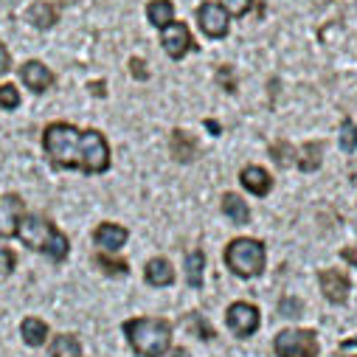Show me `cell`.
Returning a JSON list of instances; mask_svg holds the SVG:
<instances>
[{
  "label": "cell",
  "mask_w": 357,
  "mask_h": 357,
  "mask_svg": "<svg viewBox=\"0 0 357 357\" xmlns=\"http://www.w3.org/2000/svg\"><path fill=\"white\" fill-rule=\"evenodd\" d=\"M127 228H121V225H116V222H102L99 228H96V234H93V239H96V245L105 250V253H116V250H121L124 245H127Z\"/></svg>",
  "instance_id": "12"
},
{
  "label": "cell",
  "mask_w": 357,
  "mask_h": 357,
  "mask_svg": "<svg viewBox=\"0 0 357 357\" xmlns=\"http://www.w3.org/2000/svg\"><path fill=\"white\" fill-rule=\"evenodd\" d=\"M340 357H357V337L340 343Z\"/></svg>",
  "instance_id": "31"
},
{
  "label": "cell",
  "mask_w": 357,
  "mask_h": 357,
  "mask_svg": "<svg viewBox=\"0 0 357 357\" xmlns=\"http://www.w3.org/2000/svg\"><path fill=\"white\" fill-rule=\"evenodd\" d=\"M172 155H174V160H181V163L195 160V155H197V138L192 132H186V130H174L172 132Z\"/></svg>",
  "instance_id": "14"
},
{
  "label": "cell",
  "mask_w": 357,
  "mask_h": 357,
  "mask_svg": "<svg viewBox=\"0 0 357 357\" xmlns=\"http://www.w3.org/2000/svg\"><path fill=\"white\" fill-rule=\"evenodd\" d=\"M197 26L203 29L206 37L220 40L228 34V12L220 3H203L197 9Z\"/></svg>",
  "instance_id": "8"
},
{
  "label": "cell",
  "mask_w": 357,
  "mask_h": 357,
  "mask_svg": "<svg viewBox=\"0 0 357 357\" xmlns=\"http://www.w3.org/2000/svg\"><path fill=\"white\" fill-rule=\"evenodd\" d=\"M264 245L250 236H239L225 248V264L231 267V273L239 279H253L264 271Z\"/></svg>",
  "instance_id": "4"
},
{
  "label": "cell",
  "mask_w": 357,
  "mask_h": 357,
  "mask_svg": "<svg viewBox=\"0 0 357 357\" xmlns=\"http://www.w3.org/2000/svg\"><path fill=\"white\" fill-rule=\"evenodd\" d=\"M203 271H206V256H203V250H192V253L186 256V282H189L195 290L203 287Z\"/></svg>",
  "instance_id": "20"
},
{
  "label": "cell",
  "mask_w": 357,
  "mask_h": 357,
  "mask_svg": "<svg viewBox=\"0 0 357 357\" xmlns=\"http://www.w3.org/2000/svg\"><path fill=\"white\" fill-rule=\"evenodd\" d=\"M45 155L62 169L102 174L110 169V146L99 130H76L68 121H54L43 132Z\"/></svg>",
  "instance_id": "1"
},
{
  "label": "cell",
  "mask_w": 357,
  "mask_h": 357,
  "mask_svg": "<svg viewBox=\"0 0 357 357\" xmlns=\"http://www.w3.org/2000/svg\"><path fill=\"white\" fill-rule=\"evenodd\" d=\"M340 149L343 152H354L357 149V124L349 121V119L340 124Z\"/></svg>",
  "instance_id": "23"
},
{
  "label": "cell",
  "mask_w": 357,
  "mask_h": 357,
  "mask_svg": "<svg viewBox=\"0 0 357 357\" xmlns=\"http://www.w3.org/2000/svg\"><path fill=\"white\" fill-rule=\"evenodd\" d=\"M26 214L23 208V200L17 195H3L0 197V236H17V225H20V217Z\"/></svg>",
  "instance_id": "9"
},
{
  "label": "cell",
  "mask_w": 357,
  "mask_h": 357,
  "mask_svg": "<svg viewBox=\"0 0 357 357\" xmlns=\"http://www.w3.org/2000/svg\"><path fill=\"white\" fill-rule=\"evenodd\" d=\"M318 279H321V290H324L326 301L343 304V301L349 298L351 284H349V276H346V273H340V271H324Z\"/></svg>",
  "instance_id": "10"
},
{
  "label": "cell",
  "mask_w": 357,
  "mask_h": 357,
  "mask_svg": "<svg viewBox=\"0 0 357 357\" xmlns=\"http://www.w3.org/2000/svg\"><path fill=\"white\" fill-rule=\"evenodd\" d=\"M9 70H12V56H9L6 45L0 43V76H3V73H9Z\"/></svg>",
  "instance_id": "30"
},
{
  "label": "cell",
  "mask_w": 357,
  "mask_h": 357,
  "mask_svg": "<svg viewBox=\"0 0 357 357\" xmlns=\"http://www.w3.org/2000/svg\"><path fill=\"white\" fill-rule=\"evenodd\" d=\"M298 310H301V304L298 301H282V315H290V318H296L298 315Z\"/></svg>",
  "instance_id": "32"
},
{
  "label": "cell",
  "mask_w": 357,
  "mask_h": 357,
  "mask_svg": "<svg viewBox=\"0 0 357 357\" xmlns=\"http://www.w3.org/2000/svg\"><path fill=\"white\" fill-rule=\"evenodd\" d=\"M340 256H343L349 264H354V267H357V245H354V248H346V250H340Z\"/></svg>",
  "instance_id": "33"
},
{
  "label": "cell",
  "mask_w": 357,
  "mask_h": 357,
  "mask_svg": "<svg viewBox=\"0 0 357 357\" xmlns=\"http://www.w3.org/2000/svg\"><path fill=\"white\" fill-rule=\"evenodd\" d=\"M26 17H29V23L37 26V29H51V26L59 20V12H56L54 3H45V0H40V3H34V6L29 9Z\"/></svg>",
  "instance_id": "16"
},
{
  "label": "cell",
  "mask_w": 357,
  "mask_h": 357,
  "mask_svg": "<svg viewBox=\"0 0 357 357\" xmlns=\"http://www.w3.org/2000/svg\"><path fill=\"white\" fill-rule=\"evenodd\" d=\"M130 346L144 357H158L172 343V326L163 318H132L124 324Z\"/></svg>",
  "instance_id": "3"
},
{
  "label": "cell",
  "mask_w": 357,
  "mask_h": 357,
  "mask_svg": "<svg viewBox=\"0 0 357 357\" xmlns=\"http://www.w3.org/2000/svg\"><path fill=\"white\" fill-rule=\"evenodd\" d=\"M228 329L236 335V337H250L256 329H259V310L248 301H236L228 307Z\"/></svg>",
  "instance_id": "6"
},
{
  "label": "cell",
  "mask_w": 357,
  "mask_h": 357,
  "mask_svg": "<svg viewBox=\"0 0 357 357\" xmlns=\"http://www.w3.org/2000/svg\"><path fill=\"white\" fill-rule=\"evenodd\" d=\"M96 264L102 267V271L107 273V276H124L130 267H127V261H119V259H110V256H105V253H99L96 256Z\"/></svg>",
  "instance_id": "24"
},
{
  "label": "cell",
  "mask_w": 357,
  "mask_h": 357,
  "mask_svg": "<svg viewBox=\"0 0 357 357\" xmlns=\"http://www.w3.org/2000/svg\"><path fill=\"white\" fill-rule=\"evenodd\" d=\"M239 181H242V186H245L250 195H256V197L271 195V189H273V177L267 174V169H261V166H245L242 174H239Z\"/></svg>",
  "instance_id": "13"
},
{
  "label": "cell",
  "mask_w": 357,
  "mask_h": 357,
  "mask_svg": "<svg viewBox=\"0 0 357 357\" xmlns=\"http://www.w3.org/2000/svg\"><path fill=\"white\" fill-rule=\"evenodd\" d=\"M146 282L152 287H169L174 282V267L166 259H149L146 261Z\"/></svg>",
  "instance_id": "15"
},
{
  "label": "cell",
  "mask_w": 357,
  "mask_h": 357,
  "mask_svg": "<svg viewBox=\"0 0 357 357\" xmlns=\"http://www.w3.org/2000/svg\"><path fill=\"white\" fill-rule=\"evenodd\" d=\"M321 160H324V144H321V141L304 144L301 158H298V166H301L304 172H315V169L321 166Z\"/></svg>",
  "instance_id": "22"
},
{
  "label": "cell",
  "mask_w": 357,
  "mask_h": 357,
  "mask_svg": "<svg viewBox=\"0 0 357 357\" xmlns=\"http://www.w3.org/2000/svg\"><path fill=\"white\" fill-rule=\"evenodd\" d=\"M222 211H225V217H228L231 222H236V225H245V222L250 220V208H248V203H245L239 195H225V197H222Z\"/></svg>",
  "instance_id": "18"
},
{
  "label": "cell",
  "mask_w": 357,
  "mask_h": 357,
  "mask_svg": "<svg viewBox=\"0 0 357 357\" xmlns=\"http://www.w3.org/2000/svg\"><path fill=\"white\" fill-rule=\"evenodd\" d=\"M160 43H163V51H166L172 59H183V56L195 48L192 31H189L183 23H169V26L160 31Z\"/></svg>",
  "instance_id": "7"
},
{
  "label": "cell",
  "mask_w": 357,
  "mask_h": 357,
  "mask_svg": "<svg viewBox=\"0 0 357 357\" xmlns=\"http://www.w3.org/2000/svg\"><path fill=\"white\" fill-rule=\"evenodd\" d=\"M158 357H189V354H186L183 349H172V351L166 349V351H163V354H158Z\"/></svg>",
  "instance_id": "34"
},
{
  "label": "cell",
  "mask_w": 357,
  "mask_h": 357,
  "mask_svg": "<svg viewBox=\"0 0 357 357\" xmlns=\"http://www.w3.org/2000/svg\"><path fill=\"white\" fill-rule=\"evenodd\" d=\"M144 65H146L144 59H135V56H132V59H130V73H132L135 79H149V70H146Z\"/></svg>",
  "instance_id": "29"
},
{
  "label": "cell",
  "mask_w": 357,
  "mask_h": 357,
  "mask_svg": "<svg viewBox=\"0 0 357 357\" xmlns=\"http://www.w3.org/2000/svg\"><path fill=\"white\" fill-rule=\"evenodd\" d=\"M17 236L40 253H48L54 261H62L68 256V236L59 234L48 220H43L40 214H23L20 225H17Z\"/></svg>",
  "instance_id": "2"
},
{
  "label": "cell",
  "mask_w": 357,
  "mask_h": 357,
  "mask_svg": "<svg viewBox=\"0 0 357 357\" xmlns=\"http://www.w3.org/2000/svg\"><path fill=\"white\" fill-rule=\"evenodd\" d=\"M12 271H15V253L6 245H0V276H9Z\"/></svg>",
  "instance_id": "28"
},
{
  "label": "cell",
  "mask_w": 357,
  "mask_h": 357,
  "mask_svg": "<svg viewBox=\"0 0 357 357\" xmlns=\"http://www.w3.org/2000/svg\"><path fill=\"white\" fill-rule=\"evenodd\" d=\"M91 87H93V93H96V96H105V84H102V82H93Z\"/></svg>",
  "instance_id": "35"
},
{
  "label": "cell",
  "mask_w": 357,
  "mask_h": 357,
  "mask_svg": "<svg viewBox=\"0 0 357 357\" xmlns=\"http://www.w3.org/2000/svg\"><path fill=\"white\" fill-rule=\"evenodd\" d=\"M20 91L15 84H0V110H17Z\"/></svg>",
  "instance_id": "25"
},
{
  "label": "cell",
  "mask_w": 357,
  "mask_h": 357,
  "mask_svg": "<svg viewBox=\"0 0 357 357\" xmlns=\"http://www.w3.org/2000/svg\"><path fill=\"white\" fill-rule=\"evenodd\" d=\"M271 155H273V160H276L279 166H290V163H293V146L284 144V141H282V144H273V146H271Z\"/></svg>",
  "instance_id": "27"
},
{
  "label": "cell",
  "mask_w": 357,
  "mask_h": 357,
  "mask_svg": "<svg viewBox=\"0 0 357 357\" xmlns=\"http://www.w3.org/2000/svg\"><path fill=\"white\" fill-rule=\"evenodd\" d=\"M20 79H23L26 87H31L34 93H43V91H48V87L54 84V73L43 62H37V59H29L20 68Z\"/></svg>",
  "instance_id": "11"
},
{
  "label": "cell",
  "mask_w": 357,
  "mask_h": 357,
  "mask_svg": "<svg viewBox=\"0 0 357 357\" xmlns=\"http://www.w3.org/2000/svg\"><path fill=\"white\" fill-rule=\"evenodd\" d=\"M146 17L158 29H166L169 23H174V6H172V0H152V3L146 6Z\"/></svg>",
  "instance_id": "17"
},
{
  "label": "cell",
  "mask_w": 357,
  "mask_h": 357,
  "mask_svg": "<svg viewBox=\"0 0 357 357\" xmlns=\"http://www.w3.org/2000/svg\"><path fill=\"white\" fill-rule=\"evenodd\" d=\"M206 127L211 130V135H220V124L217 121H206Z\"/></svg>",
  "instance_id": "36"
},
{
  "label": "cell",
  "mask_w": 357,
  "mask_h": 357,
  "mask_svg": "<svg viewBox=\"0 0 357 357\" xmlns=\"http://www.w3.org/2000/svg\"><path fill=\"white\" fill-rule=\"evenodd\" d=\"M273 349L279 357H318V337L312 329H284L276 335Z\"/></svg>",
  "instance_id": "5"
},
{
  "label": "cell",
  "mask_w": 357,
  "mask_h": 357,
  "mask_svg": "<svg viewBox=\"0 0 357 357\" xmlns=\"http://www.w3.org/2000/svg\"><path fill=\"white\" fill-rule=\"evenodd\" d=\"M20 332H23V340H26L29 346H43V343L48 340V326H45V321H40V318H26V321L20 324Z\"/></svg>",
  "instance_id": "19"
},
{
  "label": "cell",
  "mask_w": 357,
  "mask_h": 357,
  "mask_svg": "<svg viewBox=\"0 0 357 357\" xmlns=\"http://www.w3.org/2000/svg\"><path fill=\"white\" fill-rule=\"evenodd\" d=\"M51 357H82V346L76 335H56L51 343Z\"/></svg>",
  "instance_id": "21"
},
{
  "label": "cell",
  "mask_w": 357,
  "mask_h": 357,
  "mask_svg": "<svg viewBox=\"0 0 357 357\" xmlns=\"http://www.w3.org/2000/svg\"><path fill=\"white\" fill-rule=\"evenodd\" d=\"M220 6L228 12V17H242V15L250 12L253 0H220Z\"/></svg>",
  "instance_id": "26"
}]
</instances>
